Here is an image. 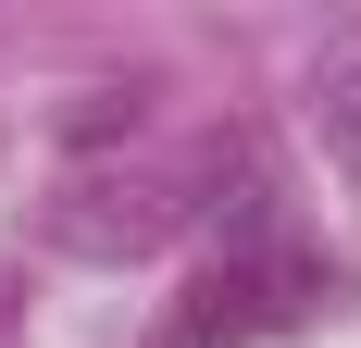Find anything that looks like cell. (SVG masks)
Segmentation results:
<instances>
[{"instance_id": "cell-1", "label": "cell", "mask_w": 361, "mask_h": 348, "mask_svg": "<svg viewBox=\"0 0 361 348\" xmlns=\"http://www.w3.org/2000/svg\"><path fill=\"white\" fill-rule=\"evenodd\" d=\"M336 299H349V274H336L312 237H287L274 187L250 174V187L224 199V249L187 274V299L162 311L149 348H262V336H287V323H324Z\"/></svg>"}, {"instance_id": "cell-2", "label": "cell", "mask_w": 361, "mask_h": 348, "mask_svg": "<svg viewBox=\"0 0 361 348\" xmlns=\"http://www.w3.org/2000/svg\"><path fill=\"white\" fill-rule=\"evenodd\" d=\"M212 199H224V149H175V162H137V174H63L50 237L87 249V261H125V249H162L175 224H212Z\"/></svg>"}, {"instance_id": "cell-3", "label": "cell", "mask_w": 361, "mask_h": 348, "mask_svg": "<svg viewBox=\"0 0 361 348\" xmlns=\"http://www.w3.org/2000/svg\"><path fill=\"white\" fill-rule=\"evenodd\" d=\"M312 100H324V125L361 149V37H336L324 63H312Z\"/></svg>"}, {"instance_id": "cell-4", "label": "cell", "mask_w": 361, "mask_h": 348, "mask_svg": "<svg viewBox=\"0 0 361 348\" xmlns=\"http://www.w3.org/2000/svg\"><path fill=\"white\" fill-rule=\"evenodd\" d=\"M13 336H25V286L0 274V348H13Z\"/></svg>"}]
</instances>
